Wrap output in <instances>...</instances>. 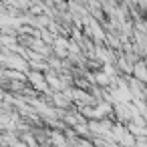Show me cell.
I'll return each mask as SVG.
<instances>
[{
  "mask_svg": "<svg viewBox=\"0 0 147 147\" xmlns=\"http://www.w3.org/2000/svg\"><path fill=\"white\" fill-rule=\"evenodd\" d=\"M28 81L36 87V89H40V91H47V85H45V77L36 71V73H28Z\"/></svg>",
  "mask_w": 147,
  "mask_h": 147,
  "instance_id": "1",
  "label": "cell"
},
{
  "mask_svg": "<svg viewBox=\"0 0 147 147\" xmlns=\"http://www.w3.org/2000/svg\"><path fill=\"white\" fill-rule=\"evenodd\" d=\"M131 73L137 77V81H141V83H145V65H143V61H139V63H135V67L131 69Z\"/></svg>",
  "mask_w": 147,
  "mask_h": 147,
  "instance_id": "2",
  "label": "cell"
}]
</instances>
